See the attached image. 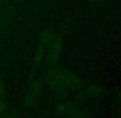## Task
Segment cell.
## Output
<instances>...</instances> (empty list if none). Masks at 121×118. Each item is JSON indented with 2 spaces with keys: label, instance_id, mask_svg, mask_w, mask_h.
Masks as SVG:
<instances>
[{
  "label": "cell",
  "instance_id": "1",
  "mask_svg": "<svg viewBox=\"0 0 121 118\" xmlns=\"http://www.w3.org/2000/svg\"><path fill=\"white\" fill-rule=\"evenodd\" d=\"M40 82L35 79L31 82L28 87L24 98V105L26 107H32L37 103V100L40 96Z\"/></svg>",
  "mask_w": 121,
  "mask_h": 118
},
{
  "label": "cell",
  "instance_id": "3",
  "mask_svg": "<svg viewBox=\"0 0 121 118\" xmlns=\"http://www.w3.org/2000/svg\"><path fill=\"white\" fill-rule=\"evenodd\" d=\"M3 82H2V80H1V78H0V96H1L2 94H3Z\"/></svg>",
  "mask_w": 121,
  "mask_h": 118
},
{
  "label": "cell",
  "instance_id": "2",
  "mask_svg": "<svg viewBox=\"0 0 121 118\" xmlns=\"http://www.w3.org/2000/svg\"><path fill=\"white\" fill-rule=\"evenodd\" d=\"M6 111V106H5V103L3 102V101L0 98V115H3V113Z\"/></svg>",
  "mask_w": 121,
  "mask_h": 118
}]
</instances>
